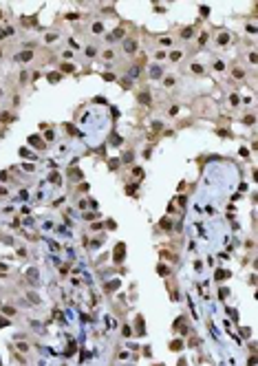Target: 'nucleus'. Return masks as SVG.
Returning <instances> with one entry per match:
<instances>
[{"mask_svg":"<svg viewBox=\"0 0 258 366\" xmlns=\"http://www.w3.org/2000/svg\"><path fill=\"white\" fill-rule=\"evenodd\" d=\"M159 366H161V364H159Z\"/></svg>","mask_w":258,"mask_h":366,"instance_id":"obj_5","label":"nucleus"},{"mask_svg":"<svg viewBox=\"0 0 258 366\" xmlns=\"http://www.w3.org/2000/svg\"><path fill=\"white\" fill-rule=\"evenodd\" d=\"M126 51H135V42H133V40L126 42Z\"/></svg>","mask_w":258,"mask_h":366,"instance_id":"obj_2","label":"nucleus"},{"mask_svg":"<svg viewBox=\"0 0 258 366\" xmlns=\"http://www.w3.org/2000/svg\"><path fill=\"white\" fill-rule=\"evenodd\" d=\"M216 276H218V280H223V278H227V276H229V274H227V271H218Z\"/></svg>","mask_w":258,"mask_h":366,"instance_id":"obj_4","label":"nucleus"},{"mask_svg":"<svg viewBox=\"0 0 258 366\" xmlns=\"http://www.w3.org/2000/svg\"><path fill=\"white\" fill-rule=\"evenodd\" d=\"M115 258H117V262L124 258V245H117V249H115Z\"/></svg>","mask_w":258,"mask_h":366,"instance_id":"obj_1","label":"nucleus"},{"mask_svg":"<svg viewBox=\"0 0 258 366\" xmlns=\"http://www.w3.org/2000/svg\"><path fill=\"white\" fill-rule=\"evenodd\" d=\"M172 351H181V342H179V340L172 342Z\"/></svg>","mask_w":258,"mask_h":366,"instance_id":"obj_3","label":"nucleus"}]
</instances>
